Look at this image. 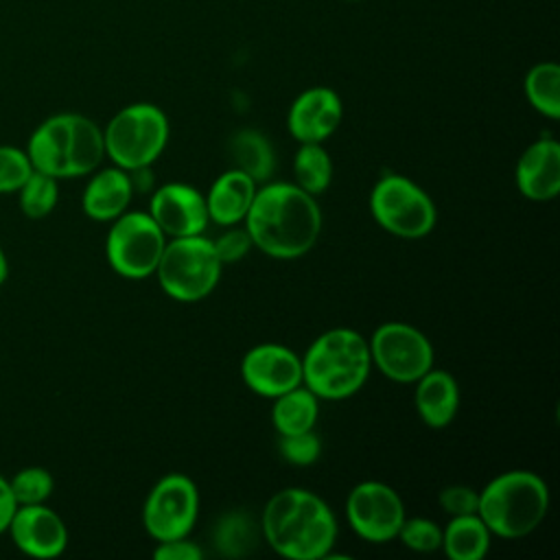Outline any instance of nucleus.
Masks as SVG:
<instances>
[{
  "instance_id": "obj_31",
  "label": "nucleus",
  "mask_w": 560,
  "mask_h": 560,
  "mask_svg": "<svg viewBox=\"0 0 560 560\" xmlns=\"http://www.w3.org/2000/svg\"><path fill=\"white\" fill-rule=\"evenodd\" d=\"M280 455L293 464V466H308L313 464L319 453H322V442L315 435V431H302V433H293V435H280L278 442Z\"/></svg>"
},
{
  "instance_id": "obj_19",
  "label": "nucleus",
  "mask_w": 560,
  "mask_h": 560,
  "mask_svg": "<svg viewBox=\"0 0 560 560\" xmlns=\"http://www.w3.org/2000/svg\"><path fill=\"white\" fill-rule=\"evenodd\" d=\"M131 195L133 184L129 173L120 166H112L92 175L83 190L81 206L83 212L94 221H114L127 210Z\"/></svg>"
},
{
  "instance_id": "obj_9",
  "label": "nucleus",
  "mask_w": 560,
  "mask_h": 560,
  "mask_svg": "<svg viewBox=\"0 0 560 560\" xmlns=\"http://www.w3.org/2000/svg\"><path fill=\"white\" fill-rule=\"evenodd\" d=\"M166 245V234L149 212H122L105 238L109 267L129 280H142L155 273Z\"/></svg>"
},
{
  "instance_id": "obj_34",
  "label": "nucleus",
  "mask_w": 560,
  "mask_h": 560,
  "mask_svg": "<svg viewBox=\"0 0 560 560\" xmlns=\"http://www.w3.org/2000/svg\"><path fill=\"white\" fill-rule=\"evenodd\" d=\"M153 558L158 560H201L203 551L199 549L197 542L188 540V536L184 538H173V540H164L155 547Z\"/></svg>"
},
{
  "instance_id": "obj_16",
  "label": "nucleus",
  "mask_w": 560,
  "mask_h": 560,
  "mask_svg": "<svg viewBox=\"0 0 560 560\" xmlns=\"http://www.w3.org/2000/svg\"><path fill=\"white\" fill-rule=\"evenodd\" d=\"M343 105L335 90L315 85L295 96L287 114L289 133L298 142H324L341 122Z\"/></svg>"
},
{
  "instance_id": "obj_22",
  "label": "nucleus",
  "mask_w": 560,
  "mask_h": 560,
  "mask_svg": "<svg viewBox=\"0 0 560 560\" xmlns=\"http://www.w3.org/2000/svg\"><path fill=\"white\" fill-rule=\"evenodd\" d=\"M490 547V529L479 514L451 516L442 529V549L451 560H481Z\"/></svg>"
},
{
  "instance_id": "obj_6",
  "label": "nucleus",
  "mask_w": 560,
  "mask_h": 560,
  "mask_svg": "<svg viewBox=\"0 0 560 560\" xmlns=\"http://www.w3.org/2000/svg\"><path fill=\"white\" fill-rule=\"evenodd\" d=\"M168 140L166 114L153 103H131L103 131L105 155L125 171L151 166Z\"/></svg>"
},
{
  "instance_id": "obj_13",
  "label": "nucleus",
  "mask_w": 560,
  "mask_h": 560,
  "mask_svg": "<svg viewBox=\"0 0 560 560\" xmlns=\"http://www.w3.org/2000/svg\"><path fill=\"white\" fill-rule=\"evenodd\" d=\"M241 376L252 392L276 398L302 385V359L287 346L260 343L243 357Z\"/></svg>"
},
{
  "instance_id": "obj_25",
  "label": "nucleus",
  "mask_w": 560,
  "mask_h": 560,
  "mask_svg": "<svg viewBox=\"0 0 560 560\" xmlns=\"http://www.w3.org/2000/svg\"><path fill=\"white\" fill-rule=\"evenodd\" d=\"M295 184L308 195H322L332 179V162L322 142H300L293 158Z\"/></svg>"
},
{
  "instance_id": "obj_27",
  "label": "nucleus",
  "mask_w": 560,
  "mask_h": 560,
  "mask_svg": "<svg viewBox=\"0 0 560 560\" xmlns=\"http://www.w3.org/2000/svg\"><path fill=\"white\" fill-rule=\"evenodd\" d=\"M18 199H20V210L28 219H44L57 206V199H59L57 179L46 175V173L33 171L26 177V182L20 186Z\"/></svg>"
},
{
  "instance_id": "obj_30",
  "label": "nucleus",
  "mask_w": 560,
  "mask_h": 560,
  "mask_svg": "<svg viewBox=\"0 0 560 560\" xmlns=\"http://www.w3.org/2000/svg\"><path fill=\"white\" fill-rule=\"evenodd\" d=\"M31 173H33V164L26 151L18 147L0 144V195L18 192Z\"/></svg>"
},
{
  "instance_id": "obj_10",
  "label": "nucleus",
  "mask_w": 560,
  "mask_h": 560,
  "mask_svg": "<svg viewBox=\"0 0 560 560\" xmlns=\"http://www.w3.org/2000/svg\"><path fill=\"white\" fill-rule=\"evenodd\" d=\"M199 514V490L186 475L171 472L149 492L142 508V523L158 542L184 538L192 532Z\"/></svg>"
},
{
  "instance_id": "obj_35",
  "label": "nucleus",
  "mask_w": 560,
  "mask_h": 560,
  "mask_svg": "<svg viewBox=\"0 0 560 560\" xmlns=\"http://www.w3.org/2000/svg\"><path fill=\"white\" fill-rule=\"evenodd\" d=\"M15 508H18V503H15L13 494H11L9 479H4V477L0 475V534H4V532H7V527H9V523H11V516H13Z\"/></svg>"
},
{
  "instance_id": "obj_12",
  "label": "nucleus",
  "mask_w": 560,
  "mask_h": 560,
  "mask_svg": "<svg viewBox=\"0 0 560 560\" xmlns=\"http://www.w3.org/2000/svg\"><path fill=\"white\" fill-rule=\"evenodd\" d=\"M350 527L368 542H387L398 536L405 505L398 492L383 481L357 483L346 501Z\"/></svg>"
},
{
  "instance_id": "obj_37",
  "label": "nucleus",
  "mask_w": 560,
  "mask_h": 560,
  "mask_svg": "<svg viewBox=\"0 0 560 560\" xmlns=\"http://www.w3.org/2000/svg\"><path fill=\"white\" fill-rule=\"evenodd\" d=\"M343 2H359V0H343Z\"/></svg>"
},
{
  "instance_id": "obj_7",
  "label": "nucleus",
  "mask_w": 560,
  "mask_h": 560,
  "mask_svg": "<svg viewBox=\"0 0 560 560\" xmlns=\"http://www.w3.org/2000/svg\"><path fill=\"white\" fill-rule=\"evenodd\" d=\"M221 260L203 234L177 236L164 245L155 267L162 291L177 302H199L217 287Z\"/></svg>"
},
{
  "instance_id": "obj_28",
  "label": "nucleus",
  "mask_w": 560,
  "mask_h": 560,
  "mask_svg": "<svg viewBox=\"0 0 560 560\" xmlns=\"http://www.w3.org/2000/svg\"><path fill=\"white\" fill-rule=\"evenodd\" d=\"M9 488L18 505H31V503H46V499L52 494L55 481L46 468L26 466L9 479Z\"/></svg>"
},
{
  "instance_id": "obj_29",
  "label": "nucleus",
  "mask_w": 560,
  "mask_h": 560,
  "mask_svg": "<svg viewBox=\"0 0 560 560\" xmlns=\"http://www.w3.org/2000/svg\"><path fill=\"white\" fill-rule=\"evenodd\" d=\"M396 538L420 553H431L442 547V529L431 518H405Z\"/></svg>"
},
{
  "instance_id": "obj_5",
  "label": "nucleus",
  "mask_w": 560,
  "mask_h": 560,
  "mask_svg": "<svg viewBox=\"0 0 560 560\" xmlns=\"http://www.w3.org/2000/svg\"><path fill=\"white\" fill-rule=\"evenodd\" d=\"M549 510L547 483L532 470H508L479 492L477 514L501 538L532 534Z\"/></svg>"
},
{
  "instance_id": "obj_32",
  "label": "nucleus",
  "mask_w": 560,
  "mask_h": 560,
  "mask_svg": "<svg viewBox=\"0 0 560 560\" xmlns=\"http://www.w3.org/2000/svg\"><path fill=\"white\" fill-rule=\"evenodd\" d=\"M214 245V252L221 260V265H232V262H238L254 245H252V238L247 234L245 228H234L223 232L217 241H212Z\"/></svg>"
},
{
  "instance_id": "obj_4",
  "label": "nucleus",
  "mask_w": 560,
  "mask_h": 560,
  "mask_svg": "<svg viewBox=\"0 0 560 560\" xmlns=\"http://www.w3.org/2000/svg\"><path fill=\"white\" fill-rule=\"evenodd\" d=\"M372 370L370 346L352 328L322 332L302 357V385L317 398L341 400L359 392Z\"/></svg>"
},
{
  "instance_id": "obj_14",
  "label": "nucleus",
  "mask_w": 560,
  "mask_h": 560,
  "mask_svg": "<svg viewBox=\"0 0 560 560\" xmlns=\"http://www.w3.org/2000/svg\"><path fill=\"white\" fill-rule=\"evenodd\" d=\"M149 214L166 236H195L208 228L206 197L182 182H171L153 190Z\"/></svg>"
},
{
  "instance_id": "obj_18",
  "label": "nucleus",
  "mask_w": 560,
  "mask_h": 560,
  "mask_svg": "<svg viewBox=\"0 0 560 560\" xmlns=\"http://www.w3.org/2000/svg\"><path fill=\"white\" fill-rule=\"evenodd\" d=\"M256 190H258L256 182L243 171L230 168L221 173L210 186V192L206 195L208 219L223 228H232L241 223L254 201Z\"/></svg>"
},
{
  "instance_id": "obj_15",
  "label": "nucleus",
  "mask_w": 560,
  "mask_h": 560,
  "mask_svg": "<svg viewBox=\"0 0 560 560\" xmlns=\"http://www.w3.org/2000/svg\"><path fill=\"white\" fill-rule=\"evenodd\" d=\"M7 532L15 547L31 558H57L68 545L66 523L44 503L18 505Z\"/></svg>"
},
{
  "instance_id": "obj_33",
  "label": "nucleus",
  "mask_w": 560,
  "mask_h": 560,
  "mask_svg": "<svg viewBox=\"0 0 560 560\" xmlns=\"http://www.w3.org/2000/svg\"><path fill=\"white\" fill-rule=\"evenodd\" d=\"M442 510L451 516H464V514H477V505H479V492H475L468 486L455 483V486H446L440 497H438Z\"/></svg>"
},
{
  "instance_id": "obj_1",
  "label": "nucleus",
  "mask_w": 560,
  "mask_h": 560,
  "mask_svg": "<svg viewBox=\"0 0 560 560\" xmlns=\"http://www.w3.org/2000/svg\"><path fill=\"white\" fill-rule=\"evenodd\" d=\"M243 221L252 245L282 260L311 252L322 232V210L315 197L289 182L258 188Z\"/></svg>"
},
{
  "instance_id": "obj_2",
  "label": "nucleus",
  "mask_w": 560,
  "mask_h": 560,
  "mask_svg": "<svg viewBox=\"0 0 560 560\" xmlns=\"http://www.w3.org/2000/svg\"><path fill=\"white\" fill-rule=\"evenodd\" d=\"M267 545L291 560L328 558L337 540V521L330 508L304 488L276 492L260 523Z\"/></svg>"
},
{
  "instance_id": "obj_20",
  "label": "nucleus",
  "mask_w": 560,
  "mask_h": 560,
  "mask_svg": "<svg viewBox=\"0 0 560 560\" xmlns=\"http://www.w3.org/2000/svg\"><path fill=\"white\" fill-rule=\"evenodd\" d=\"M416 383V409L422 422L433 429L451 424L459 409V385L453 374L431 368Z\"/></svg>"
},
{
  "instance_id": "obj_8",
  "label": "nucleus",
  "mask_w": 560,
  "mask_h": 560,
  "mask_svg": "<svg viewBox=\"0 0 560 560\" xmlns=\"http://www.w3.org/2000/svg\"><path fill=\"white\" fill-rule=\"evenodd\" d=\"M370 210L376 223L400 238H422L435 225L431 197L409 177L387 173L370 192Z\"/></svg>"
},
{
  "instance_id": "obj_21",
  "label": "nucleus",
  "mask_w": 560,
  "mask_h": 560,
  "mask_svg": "<svg viewBox=\"0 0 560 560\" xmlns=\"http://www.w3.org/2000/svg\"><path fill=\"white\" fill-rule=\"evenodd\" d=\"M234 168L249 175L256 184L267 182L276 168L273 147L265 133L256 129H238L228 144Z\"/></svg>"
},
{
  "instance_id": "obj_36",
  "label": "nucleus",
  "mask_w": 560,
  "mask_h": 560,
  "mask_svg": "<svg viewBox=\"0 0 560 560\" xmlns=\"http://www.w3.org/2000/svg\"><path fill=\"white\" fill-rule=\"evenodd\" d=\"M7 276H9V260H7L4 249L0 247V284L7 280Z\"/></svg>"
},
{
  "instance_id": "obj_3",
  "label": "nucleus",
  "mask_w": 560,
  "mask_h": 560,
  "mask_svg": "<svg viewBox=\"0 0 560 560\" xmlns=\"http://www.w3.org/2000/svg\"><path fill=\"white\" fill-rule=\"evenodd\" d=\"M26 155L33 171L55 179L88 175L105 158L103 129L92 118L74 112L48 116L31 133Z\"/></svg>"
},
{
  "instance_id": "obj_23",
  "label": "nucleus",
  "mask_w": 560,
  "mask_h": 560,
  "mask_svg": "<svg viewBox=\"0 0 560 560\" xmlns=\"http://www.w3.org/2000/svg\"><path fill=\"white\" fill-rule=\"evenodd\" d=\"M271 422L278 435H293L311 431L319 416V398L304 385H298L273 398Z\"/></svg>"
},
{
  "instance_id": "obj_24",
  "label": "nucleus",
  "mask_w": 560,
  "mask_h": 560,
  "mask_svg": "<svg viewBox=\"0 0 560 560\" xmlns=\"http://www.w3.org/2000/svg\"><path fill=\"white\" fill-rule=\"evenodd\" d=\"M525 96L529 105L551 118H560V66L556 61H540L525 74Z\"/></svg>"
},
{
  "instance_id": "obj_17",
  "label": "nucleus",
  "mask_w": 560,
  "mask_h": 560,
  "mask_svg": "<svg viewBox=\"0 0 560 560\" xmlns=\"http://www.w3.org/2000/svg\"><path fill=\"white\" fill-rule=\"evenodd\" d=\"M516 188L532 201H547L560 192V144L553 138L532 142L516 162Z\"/></svg>"
},
{
  "instance_id": "obj_26",
  "label": "nucleus",
  "mask_w": 560,
  "mask_h": 560,
  "mask_svg": "<svg viewBox=\"0 0 560 560\" xmlns=\"http://www.w3.org/2000/svg\"><path fill=\"white\" fill-rule=\"evenodd\" d=\"M260 527L245 512H228L217 521L214 547L221 556L241 558L254 551L258 545Z\"/></svg>"
},
{
  "instance_id": "obj_11",
  "label": "nucleus",
  "mask_w": 560,
  "mask_h": 560,
  "mask_svg": "<svg viewBox=\"0 0 560 560\" xmlns=\"http://www.w3.org/2000/svg\"><path fill=\"white\" fill-rule=\"evenodd\" d=\"M372 363L396 383H416L433 368V346L424 332L402 322L381 324L370 339Z\"/></svg>"
}]
</instances>
